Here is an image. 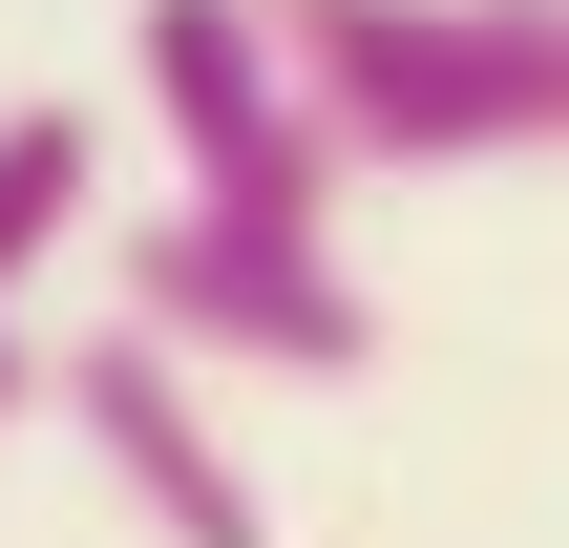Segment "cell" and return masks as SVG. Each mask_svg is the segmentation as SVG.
<instances>
[{"label": "cell", "instance_id": "7a4b0ae2", "mask_svg": "<svg viewBox=\"0 0 569 548\" xmlns=\"http://www.w3.org/2000/svg\"><path fill=\"white\" fill-rule=\"evenodd\" d=\"M106 317L148 359H190L211 401L232 380H359L380 359V275H338V232H253V211H190V190L106 253Z\"/></svg>", "mask_w": 569, "mask_h": 548}, {"label": "cell", "instance_id": "277c9868", "mask_svg": "<svg viewBox=\"0 0 569 548\" xmlns=\"http://www.w3.org/2000/svg\"><path fill=\"white\" fill-rule=\"evenodd\" d=\"M42 401L84 422V465L127 486V528H148V548H274V486H253L232 401H211L190 359H148L127 317H106V338H42Z\"/></svg>", "mask_w": 569, "mask_h": 548}, {"label": "cell", "instance_id": "3957f363", "mask_svg": "<svg viewBox=\"0 0 569 548\" xmlns=\"http://www.w3.org/2000/svg\"><path fill=\"white\" fill-rule=\"evenodd\" d=\"M127 84H148V127H169V190L190 211H253V232H338V148H317V106H296V63H274V21L253 0H148L127 21Z\"/></svg>", "mask_w": 569, "mask_h": 548}, {"label": "cell", "instance_id": "6da1fadb", "mask_svg": "<svg viewBox=\"0 0 569 548\" xmlns=\"http://www.w3.org/2000/svg\"><path fill=\"white\" fill-rule=\"evenodd\" d=\"M338 169H528L569 148V0H253Z\"/></svg>", "mask_w": 569, "mask_h": 548}, {"label": "cell", "instance_id": "8992f818", "mask_svg": "<svg viewBox=\"0 0 569 548\" xmlns=\"http://www.w3.org/2000/svg\"><path fill=\"white\" fill-rule=\"evenodd\" d=\"M42 422V317H0V444Z\"/></svg>", "mask_w": 569, "mask_h": 548}, {"label": "cell", "instance_id": "5b68a950", "mask_svg": "<svg viewBox=\"0 0 569 548\" xmlns=\"http://www.w3.org/2000/svg\"><path fill=\"white\" fill-rule=\"evenodd\" d=\"M84 211H106V127L84 106H0V317L84 253Z\"/></svg>", "mask_w": 569, "mask_h": 548}]
</instances>
